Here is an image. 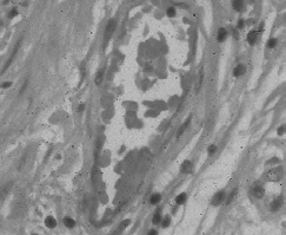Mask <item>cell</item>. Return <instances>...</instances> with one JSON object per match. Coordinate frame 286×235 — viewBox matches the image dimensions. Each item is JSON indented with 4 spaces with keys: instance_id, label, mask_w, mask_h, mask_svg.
<instances>
[{
    "instance_id": "cell-1",
    "label": "cell",
    "mask_w": 286,
    "mask_h": 235,
    "mask_svg": "<svg viewBox=\"0 0 286 235\" xmlns=\"http://www.w3.org/2000/svg\"><path fill=\"white\" fill-rule=\"evenodd\" d=\"M20 46H21V39L14 45V47H13V50H12V52H11V54H9V57H8V59L4 63V65H2V67H1V72H0V75H4L8 69H9V66L12 65V63L14 62V59H15V57H17V54H18V52H19V49H20Z\"/></svg>"
},
{
    "instance_id": "cell-2",
    "label": "cell",
    "mask_w": 286,
    "mask_h": 235,
    "mask_svg": "<svg viewBox=\"0 0 286 235\" xmlns=\"http://www.w3.org/2000/svg\"><path fill=\"white\" fill-rule=\"evenodd\" d=\"M282 175H283L282 168H279V167L272 168L271 170H269L265 174V180L266 181H270V182H277V181H279L282 178Z\"/></svg>"
},
{
    "instance_id": "cell-3",
    "label": "cell",
    "mask_w": 286,
    "mask_h": 235,
    "mask_svg": "<svg viewBox=\"0 0 286 235\" xmlns=\"http://www.w3.org/2000/svg\"><path fill=\"white\" fill-rule=\"evenodd\" d=\"M115 27H117V22H115V20L112 19V20H110V21L107 22V26H106V30H105V40H106V41L112 37V34H113Z\"/></svg>"
},
{
    "instance_id": "cell-4",
    "label": "cell",
    "mask_w": 286,
    "mask_h": 235,
    "mask_svg": "<svg viewBox=\"0 0 286 235\" xmlns=\"http://www.w3.org/2000/svg\"><path fill=\"white\" fill-rule=\"evenodd\" d=\"M12 187H13V182H7L5 183L1 188H0V202L4 201L6 199V196L9 194V191L12 190Z\"/></svg>"
},
{
    "instance_id": "cell-5",
    "label": "cell",
    "mask_w": 286,
    "mask_h": 235,
    "mask_svg": "<svg viewBox=\"0 0 286 235\" xmlns=\"http://www.w3.org/2000/svg\"><path fill=\"white\" fill-rule=\"evenodd\" d=\"M225 193L224 191H218L214 196H213V199H212V205L213 206H219V205H221L223 202H224V200H225Z\"/></svg>"
},
{
    "instance_id": "cell-6",
    "label": "cell",
    "mask_w": 286,
    "mask_h": 235,
    "mask_svg": "<svg viewBox=\"0 0 286 235\" xmlns=\"http://www.w3.org/2000/svg\"><path fill=\"white\" fill-rule=\"evenodd\" d=\"M45 226L48 228V229H53L57 227V220L52 216V215H48L46 219H45Z\"/></svg>"
},
{
    "instance_id": "cell-7",
    "label": "cell",
    "mask_w": 286,
    "mask_h": 235,
    "mask_svg": "<svg viewBox=\"0 0 286 235\" xmlns=\"http://www.w3.org/2000/svg\"><path fill=\"white\" fill-rule=\"evenodd\" d=\"M264 194H265V191H264V189H263L260 186H254V187L252 188V195H253L254 197H257V199H262V197L264 196Z\"/></svg>"
},
{
    "instance_id": "cell-8",
    "label": "cell",
    "mask_w": 286,
    "mask_h": 235,
    "mask_svg": "<svg viewBox=\"0 0 286 235\" xmlns=\"http://www.w3.org/2000/svg\"><path fill=\"white\" fill-rule=\"evenodd\" d=\"M244 73H245V66H244L243 64L237 65V66L234 67V70H233V77H236V78L243 76Z\"/></svg>"
},
{
    "instance_id": "cell-9",
    "label": "cell",
    "mask_w": 286,
    "mask_h": 235,
    "mask_svg": "<svg viewBox=\"0 0 286 235\" xmlns=\"http://www.w3.org/2000/svg\"><path fill=\"white\" fill-rule=\"evenodd\" d=\"M226 37H227V32H226V30H225L224 27L219 28V30H218V36H217L218 41H219V43H224L225 39H226Z\"/></svg>"
},
{
    "instance_id": "cell-10",
    "label": "cell",
    "mask_w": 286,
    "mask_h": 235,
    "mask_svg": "<svg viewBox=\"0 0 286 235\" xmlns=\"http://www.w3.org/2000/svg\"><path fill=\"white\" fill-rule=\"evenodd\" d=\"M282 202H283V200H282V197H277L272 203H271V210L272 212H277L278 209H280V207H282Z\"/></svg>"
},
{
    "instance_id": "cell-11",
    "label": "cell",
    "mask_w": 286,
    "mask_h": 235,
    "mask_svg": "<svg viewBox=\"0 0 286 235\" xmlns=\"http://www.w3.org/2000/svg\"><path fill=\"white\" fill-rule=\"evenodd\" d=\"M257 32L256 31H251L249 34H247V41L251 44V45H253L254 43H256V40H257Z\"/></svg>"
},
{
    "instance_id": "cell-12",
    "label": "cell",
    "mask_w": 286,
    "mask_h": 235,
    "mask_svg": "<svg viewBox=\"0 0 286 235\" xmlns=\"http://www.w3.org/2000/svg\"><path fill=\"white\" fill-rule=\"evenodd\" d=\"M63 222H64V226L67 227V228H73L76 226V221L73 219H71V218H65L63 220Z\"/></svg>"
},
{
    "instance_id": "cell-13",
    "label": "cell",
    "mask_w": 286,
    "mask_h": 235,
    "mask_svg": "<svg viewBox=\"0 0 286 235\" xmlns=\"http://www.w3.org/2000/svg\"><path fill=\"white\" fill-rule=\"evenodd\" d=\"M192 163H191L190 161H185L184 163H183V165H182V171L183 173H191L192 171Z\"/></svg>"
},
{
    "instance_id": "cell-14",
    "label": "cell",
    "mask_w": 286,
    "mask_h": 235,
    "mask_svg": "<svg viewBox=\"0 0 286 235\" xmlns=\"http://www.w3.org/2000/svg\"><path fill=\"white\" fill-rule=\"evenodd\" d=\"M185 201H186V194L185 193H182V194H179L176 197V203L177 205H183Z\"/></svg>"
},
{
    "instance_id": "cell-15",
    "label": "cell",
    "mask_w": 286,
    "mask_h": 235,
    "mask_svg": "<svg viewBox=\"0 0 286 235\" xmlns=\"http://www.w3.org/2000/svg\"><path fill=\"white\" fill-rule=\"evenodd\" d=\"M243 6H244V1L243 0H234L233 1V8L236 11H241Z\"/></svg>"
},
{
    "instance_id": "cell-16",
    "label": "cell",
    "mask_w": 286,
    "mask_h": 235,
    "mask_svg": "<svg viewBox=\"0 0 286 235\" xmlns=\"http://www.w3.org/2000/svg\"><path fill=\"white\" fill-rule=\"evenodd\" d=\"M18 13H19V12H18V8H17V7H13V8H11L9 12L7 13V18H8V19H13V18H15V17L18 15Z\"/></svg>"
},
{
    "instance_id": "cell-17",
    "label": "cell",
    "mask_w": 286,
    "mask_h": 235,
    "mask_svg": "<svg viewBox=\"0 0 286 235\" xmlns=\"http://www.w3.org/2000/svg\"><path fill=\"white\" fill-rule=\"evenodd\" d=\"M160 199H161V196H160L159 194H153V195L151 196V199H150V202H151L152 205H158V203L160 202Z\"/></svg>"
},
{
    "instance_id": "cell-18",
    "label": "cell",
    "mask_w": 286,
    "mask_h": 235,
    "mask_svg": "<svg viewBox=\"0 0 286 235\" xmlns=\"http://www.w3.org/2000/svg\"><path fill=\"white\" fill-rule=\"evenodd\" d=\"M12 85H13V83H12L11 81H6V82H4V83L0 84V89H1V90H7V89H9Z\"/></svg>"
},
{
    "instance_id": "cell-19",
    "label": "cell",
    "mask_w": 286,
    "mask_h": 235,
    "mask_svg": "<svg viewBox=\"0 0 286 235\" xmlns=\"http://www.w3.org/2000/svg\"><path fill=\"white\" fill-rule=\"evenodd\" d=\"M102 77H104L102 71H99L98 75H97V77H95V84H97V85H100V84H101V82H102Z\"/></svg>"
},
{
    "instance_id": "cell-20",
    "label": "cell",
    "mask_w": 286,
    "mask_h": 235,
    "mask_svg": "<svg viewBox=\"0 0 286 235\" xmlns=\"http://www.w3.org/2000/svg\"><path fill=\"white\" fill-rule=\"evenodd\" d=\"M189 124H190V120H187L186 123H184V124L180 126V129H179V131H178V135H177L178 137H180V136L183 135V132L186 130V128H187V125H189Z\"/></svg>"
},
{
    "instance_id": "cell-21",
    "label": "cell",
    "mask_w": 286,
    "mask_h": 235,
    "mask_svg": "<svg viewBox=\"0 0 286 235\" xmlns=\"http://www.w3.org/2000/svg\"><path fill=\"white\" fill-rule=\"evenodd\" d=\"M160 221H161V215L157 212L156 214H154V216H153V219H152V222L154 223V225H158V223H160Z\"/></svg>"
},
{
    "instance_id": "cell-22",
    "label": "cell",
    "mask_w": 286,
    "mask_h": 235,
    "mask_svg": "<svg viewBox=\"0 0 286 235\" xmlns=\"http://www.w3.org/2000/svg\"><path fill=\"white\" fill-rule=\"evenodd\" d=\"M277 39H274V38H271V39H269V41H267V47H270V49H273V47H276L277 46Z\"/></svg>"
},
{
    "instance_id": "cell-23",
    "label": "cell",
    "mask_w": 286,
    "mask_h": 235,
    "mask_svg": "<svg viewBox=\"0 0 286 235\" xmlns=\"http://www.w3.org/2000/svg\"><path fill=\"white\" fill-rule=\"evenodd\" d=\"M166 14H167L170 18H173V17L176 15V9H174L173 7H169V8L166 9Z\"/></svg>"
},
{
    "instance_id": "cell-24",
    "label": "cell",
    "mask_w": 286,
    "mask_h": 235,
    "mask_svg": "<svg viewBox=\"0 0 286 235\" xmlns=\"http://www.w3.org/2000/svg\"><path fill=\"white\" fill-rule=\"evenodd\" d=\"M130 223H131V221H130V220H125V221H124V222H122V223H121V225L119 226V228H118V231H119V232H121V231H124V229H125V228H126V227H127V226H128Z\"/></svg>"
},
{
    "instance_id": "cell-25",
    "label": "cell",
    "mask_w": 286,
    "mask_h": 235,
    "mask_svg": "<svg viewBox=\"0 0 286 235\" xmlns=\"http://www.w3.org/2000/svg\"><path fill=\"white\" fill-rule=\"evenodd\" d=\"M236 195H237V189H234V190H233V191L230 194V196H228V199H227L226 203H227V205H228V203H231V202H232V200L236 197Z\"/></svg>"
},
{
    "instance_id": "cell-26",
    "label": "cell",
    "mask_w": 286,
    "mask_h": 235,
    "mask_svg": "<svg viewBox=\"0 0 286 235\" xmlns=\"http://www.w3.org/2000/svg\"><path fill=\"white\" fill-rule=\"evenodd\" d=\"M217 151V147L214 145V144H212V145H210L208 147V149H207V152L210 154V155H212V154H214Z\"/></svg>"
},
{
    "instance_id": "cell-27",
    "label": "cell",
    "mask_w": 286,
    "mask_h": 235,
    "mask_svg": "<svg viewBox=\"0 0 286 235\" xmlns=\"http://www.w3.org/2000/svg\"><path fill=\"white\" fill-rule=\"evenodd\" d=\"M27 84H28V83H27V81H25V82H24V84H22V86L20 88V91H19V96H21V95L24 94V91H25V89L27 88Z\"/></svg>"
},
{
    "instance_id": "cell-28",
    "label": "cell",
    "mask_w": 286,
    "mask_h": 235,
    "mask_svg": "<svg viewBox=\"0 0 286 235\" xmlns=\"http://www.w3.org/2000/svg\"><path fill=\"white\" fill-rule=\"evenodd\" d=\"M170 223H171L170 218H166V219H164V221H163V227H164V228H166V227H169V226H170Z\"/></svg>"
},
{
    "instance_id": "cell-29",
    "label": "cell",
    "mask_w": 286,
    "mask_h": 235,
    "mask_svg": "<svg viewBox=\"0 0 286 235\" xmlns=\"http://www.w3.org/2000/svg\"><path fill=\"white\" fill-rule=\"evenodd\" d=\"M244 24H245L244 20H239V22H238V27H239V28H243V27H244Z\"/></svg>"
},
{
    "instance_id": "cell-30",
    "label": "cell",
    "mask_w": 286,
    "mask_h": 235,
    "mask_svg": "<svg viewBox=\"0 0 286 235\" xmlns=\"http://www.w3.org/2000/svg\"><path fill=\"white\" fill-rule=\"evenodd\" d=\"M84 109H85V105H84V104H80V105H79V108H78V111H80V112H81V111H84Z\"/></svg>"
},
{
    "instance_id": "cell-31",
    "label": "cell",
    "mask_w": 286,
    "mask_h": 235,
    "mask_svg": "<svg viewBox=\"0 0 286 235\" xmlns=\"http://www.w3.org/2000/svg\"><path fill=\"white\" fill-rule=\"evenodd\" d=\"M278 133H279V135H283V133H284V126H280V128L278 129Z\"/></svg>"
},
{
    "instance_id": "cell-32",
    "label": "cell",
    "mask_w": 286,
    "mask_h": 235,
    "mask_svg": "<svg viewBox=\"0 0 286 235\" xmlns=\"http://www.w3.org/2000/svg\"><path fill=\"white\" fill-rule=\"evenodd\" d=\"M148 234H150V235H156V234H157V231L152 229V231H150V232H148Z\"/></svg>"
},
{
    "instance_id": "cell-33",
    "label": "cell",
    "mask_w": 286,
    "mask_h": 235,
    "mask_svg": "<svg viewBox=\"0 0 286 235\" xmlns=\"http://www.w3.org/2000/svg\"><path fill=\"white\" fill-rule=\"evenodd\" d=\"M2 25H4V22H2V20H0V27H1Z\"/></svg>"
}]
</instances>
